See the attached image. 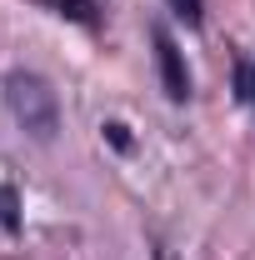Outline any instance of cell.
Returning <instances> with one entry per match:
<instances>
[{
	"label": "cell",
	"mask_w": 255,
	"mask_h": 260,
	"mask_svg": "<svg viewBox=\"0 0 255 260\" xmlns=\"http://www.w3.org/2000/svg\"><path fill=\"white\" fill-rule=\"evenodd\" d=\"M5 110L15 115V125L30 140H55V130H60V100L50 90V80L35 75V70L5 75Z\"/></svg>",
	"instance_id": "cell-1"
},
{
	"label": "cell",
	"mask_w": 255,
	"mask_h": 260,
	"mask_svg": "<svg viewBox=\"0 0 255 260\" xmlns=\"http://www.w3.org/2000/svg\"><path fill=\"white\" fill-rule=\"evenodd\" d=\"M150 40H155V65H160V80H165V95L170 100H190V70H185V55H180L175 35L165 30V25H155Z\"/></svg>",
	"instance_id": "cell-2"
},
{
	"label": "cell",
	"mask_w": 255,
	"mask_h": 260,
	"mask_svg": "<svg viewBox=\"0 0 255 260\" xmlns=\"http://www.w3.org/2000/svg\"><path fill=\"white\" fill-rule=\"evenodd\" d=\"M40 5H50L55 15L75 20V25H95V0H40Z\"/></svg>",
	"instance_id": "cell-3"
},
{
	"label": "cell",
	"mask_w": 255,
	"mask_h": 260,
	"mask_svg": "<svg viewBox=\"0 0 255 260\" xmlns=\"http://www.w3.org/2000/svg\"><path fill=\"white\" fill-rule=\"evenodd\" d=\"M0 225L20 230V195H15V185H0Z\"/></svg>",
	"instance_id": "cell-4"
},
{
	"label": "cell",
	"mask_w": 255,
	"mask_h": 260,
	"mask_svg": "<svg viewBox=\"0 0 255 260\" xmlns=\"http://www.w3.org/2000/svg\"><path fill=\"white\" fill-rule=\"evenodd\" d=\"M235 95L255 110V65L250 60H235Z\"/></svg>",
	"instance_id": "cell-5"
},
{
	"label": "cell",
	"mask_w": 255,
	"mask_h": 260,
	"mask_svg": "<svg viewBox=\"0 0 255 260\" xmlns=\"http://www.w3.org/2000/svg\"><path fill=\"white\" fill-rule=\"evenodd\" d=\"M105 135H110V140H115V145H130V140H125V125H115V120H110V125H105Z\"/></svg>",
	"instance_id": "cell-6"
}]
</instances>
